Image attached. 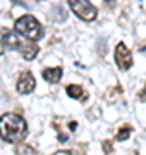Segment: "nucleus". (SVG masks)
<instances>
[{"label":"nucleus","mask_w":146,"mask_h":155,"mask_svg":"<svg viewBox=\"0 0 146 155\" xmlns=\"http://www.w3.org/2000/svg\"><path fill=\"white\" fill-rule=\"evenodd\" d=\"M28 134V124L17 114H4L0 117V138L7 143L23 141Z\"/></svg>","instance_id":"obj_1"},{"label":"nucleus","mask_w":146,"mask_h":155,"mask_svg":"<svg viewBox=\"0 0 146 155\" xmlns=\"http://www.w3.org/2000/svg\"><path fill=\"white\" fill-rule=\"evenodd\" d=\"M107 2H108V0H107ZM110 2H112V0H110Z\"/></svg>","instance_id":"obj_15"},{"label":"nucleus","mask_w":146,"mask_h":155,"mask_svg":"<svg viewBox=\"0 0 146 155\" xmlns=\"http://www.w3.org/2000/svg\"><path fill=\"white\" fill-rule=\"evenodd\" d=\"M69 5H71L74 14L81 17L83 21H95L98 16L96 7L91 5L90 0H69Z\"/></svg>","instance_id":"obj_3"},{"label":"nucleus","mask_w":146,"mask_h":155,"mask_svg":"<svg viewBox=\"0 0 146 155\" xmlns=\"http://www.w3.org/2000/svg\"><path fill=\"white\" fill-rule=\"evenodd\" d=\"M65 93L71 97V98H81V97H84V90L81 88L79 84H69L67 88H65Z\"/></svg>","instance_id":"obj_9"},{"label":"nucleus","mask_w":146,"mask_h":155,"mask_svg":"<svg viewBox=\"0 0 146 155\" xmlns=\"http://www.w3.org/2000/svg\"><path fill=\"white\" fill-rule=\"evenodd\" d=\"M139 100L141 102H146V84H144V88H143V91L139 93Z\"/></svg>","instance_id":"obj_12"},{"label":"nucleus","mask_w":146,"mask_h":155,"mask_svg":"<svg viewBox=\"0 0 146 155\" xmlns=\"http://www.w3.org/2000/svg\"><path fill=\"white\" fill-rule=\"evenodd\" d=\"M14 29L31 41H38L43 38V26L33 16H21L14 24Z\"/></svg>","instance_id":"obj_2"},{"label":"nucleus","mask_w":146,"mask_h":155,"mask_svg":"<svg viewBox=\"0 0 146 155\" xmlns=\"http://www.w3.org/2000/svg\"><path fill=\"white\" fill-rule=\"evenodd\" d=\"M131 133H132V127L131 126H122L117 133V140L119 141H124V140H127L131 136Z\"/></svg>","instance_id":"obj_11"},{"label":"nucleus","mask_w":146,"mask_h":155,"mask_svg":"<svg viewBox=\"0 0 146 155\" xmlns=\"http://www.w3.org/2000/svg\"><path fill=\"white\" fill-rule=\"evenodd\" d=\"M115 62H117L119 69L122 71H127L132 67V54L124 43H119L115 47Z\"/></svg>","instance_id":"obj_4"},{"label":"nucleus","mask_w":146,"mask_h":155,"mask_svg":"<svg viewBox=\"0 0 146 155\" xmlns=\"http://www.w3.org/2000/svg\"><path fill=\"white\" fill-rule=\"evenodd\" d=\"M19 52H21V55H23L26 61H33L34 57L38 55V47H36L34 43H24L23 41Z\"/></svg>","instance_id":"obj_8"},{"label":"nucleus","mask_w":146,"mask_h":155,"mask_svg":"<svg viewBox=\"0 0 146 155\" xmlns=\"http://www.w3.org/2000/svg\"><path fill=\"white\" fill-rule=\"evenodd\" d=\"M0 41H2V45H4V47L12 48V50H19V48H21V45H23V41L17 38L16 33L7 31V29H4V33L0 35Z\"/></svg>","instance_id":"obj_6"},{"label":"nucleus","mask_w":146,"mask_h":155,"mask_svg":"<svg viewBox=\"0 0 146 155\" xmlns=\"http://www.w3.org/2000/svg\"><path fill=\"white\" fill-rule=\"evenodd\" d=\"M17 91L21 95H28L31 93L34 88H36V81H34V78L31 72H23L21 76H19V79H17V84H16Z\"/></svg>","instance_id":"obj_5"},{"label":"nucleus","mask_w":146,"mask_h":155,"mask_svg":"<svg viewBox=\"0 0 146 155\" xmlns=\"http://www.w3.org/2000/svg\"><path fill=\"white\" fill-rule=\"evenodd\" d=\"M16 155H38V152L31 147V145L26 143H19L16 147Z\"/></svg>","instance_id":"obj_10"},{"label":"nucleus","mask_w":146,"mask_h":155,"mask_svg":"<svg viewBox=\"0 0 146 155\" xmlns=\"http://www.w3.org/2000/svg\"><path fill=\"white\" fill-rule=\"evenodd\" d=\"M53 155H74L72 152H67V150H59V152H55Z\"/></svg>","instance_id":"obj_13"},{"label":"nucleus","mask_w":146,"mask_h":155,"mask_svg":"<svg viewBox=\"0 0 146 155\" xmlns=\"http://www.w3.org/2000/svg\"><path fill=\"white\" fill-rule=\"evenodd\" d=\"M131 155H139V153H138V152H132V153H131Z\"/></svg>","instance_id":"obj_14"},{"label":"nucleus","mask_w":146,"mask_h":155,"mask_svg":"<svg viewBox=\"0 0 146 155\" xmlns=\"http://www.w3.org/2000/svg\"><path fill=\"white\" fill-rule=\"evenodd\" d=\"M43 79L48 83H59L62 79V67H48L43 71Z\"/></svg>","instance_id":"obj_7"}]
</instances>
